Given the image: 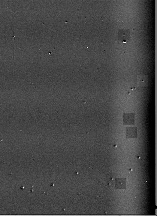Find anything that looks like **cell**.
<instances>
[{
  "instance_id": "obj_1",
  "label": "cell",
  "mask_w": 157,
  "mask_h": 216,
  "mask_svg": "<svg viewBox=\"0 0 157 216\" xmlns=\"http://www.w3.org/2000/svg\"><path fill=\"white\" fill-rule=\"evenodd\" d=\"M129 37V30H120L119 33V40L122 42H126L128 41Z\"/></svg>"
}]
</instances>
